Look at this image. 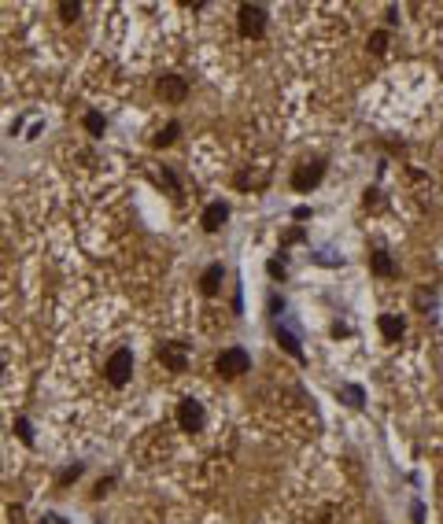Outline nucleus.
<instances>
[{"label": "nucleus", "instance_id": "f8f14e48", "mask_svg": "<svg viewBox=\"0 0 443 524\" xmlns=\"http://www.w3.org/2000/svg\"><path fill=\"white\" fill-rule=\"evenodd\" d=\"M402 329H407V325H402V318H396V314H384V318H380V332H384V340H399Z\"/></svg>", "mask_w": 443, "mask_h": 524}, {"label": "nucleus", "instance_id": "a211bd4d", "mask_svg": "<svg viewBox=\"0 0 443 524\" xmlns=\"http://www.w3.org/2000/svg\"><path fill=\"white\" fill-rule=\"evenodd\" d=\"M266 270H270V277H284V262H281V259H270V266H266Z\"/></svg>", "mask_w": 443, "mask_h": 524}, {"label": "nucleus", "instance_id": "f257e3e1", "mask_svg": "<svg viewBox=\"0 0 443 524\" xmlns=\"http://www.w3.org/2000/svg\"><path fill=\"white\" fill-rule=\"evenodd\" d=\"M248 365H251V354L244 348H225L218 354V362H214V369H218L222 377H240V373H248Z\"/></svg>", "mask_w": 443, "mask_h": 524}, {"label": "nucleus", "instance_id": "2eb2a0df", "mask_svg": "<svg viewBox=\"0 0 443 524\" xmlns=\"http://www.w3.org/2000/svg\"><path fill=\"white\" fill-rule=\"evenodd\" d=\"M177 133H181V126H177V122H170V126H166V130H163L159 137H155V144H159V148H163V144H174V141H177Z\"/></svg>", "mask_w": 443, "mask_h": 524}, {"label": "nucleus", "instance_id": "6e6552de", "mask_svg": "<svg viewBox=\"0 0 443 524\" xmlns=\"http://www.w3.org/2000/svg\"><path fill=\"white\" fill-rule=\"evenodd\" d=\"M222 277H225V266H222V262L207 266V270H203V277H200V288H203V295H218V288H222Z\"/></svg>", "mask_w": 443, "mask_h": 524}, {"label": "nucleus", "instance_id": "20e7f679", "mask_svg": "<svg viewBox=\"0 0 443 524\" xmlns=\"http://www.w3.org/2000/svg\"><path fill=\"white\" fill-rule=\"evenodd\" d=\"M130 373H133V351H115L111 354V362H107V380L115 384V388H122L126 380H130Z\"/></svg>", "mask_w": 443, "mask_h": 524}, {"label": "nucleus", "instance_id": "9d476101", "mask_svg": "<svg viewBox=\"0 0 443 524\" xmlns=\"http://www.w3.org/2000/svg\"><path fill=\"white\" fill-rule=\"evenodd\" d=\"M370 270L377 273V277H391V273H396V262H391L388 251H373L370 255Z\"/></svg>", "mask_w": 443, "mask_h": 524}, {"label": "nucleus", "instance_id": "f3484780", "mask_svg": "<svg viewBox=\"0 0 443 524\" xmlns=\"http://www.w3.org/2000/svg\"><path fill=\"white\" fill-rule=\"evenodd\" d=\"M362 207H366V211H377V207H380V192L377 189H366V200H362Z\"/></svg>", "mask_w": 443, "mask_h": 524}, {"label": "nucleus", "instance_id": "dca6fc26", "mask_svg": "<svg viewBox=\"0 0 443 524\" xmlns=\"http://www.w3.org/2000/svg\"><path fill=\"white\" fill-rule=\"evenodd\" d=\"M85 130L93 133V137H104V118L96 115V111H93V115H85Z\"/></svg>", "mask_w": 443, "mask_h": 524}, {"label": "nucleus", "instance_id": "ddd939ff", "mask_svg": "<svg viewBox=\"0 0 443 524\" xmlns=\"http://www.w3.org/2000/svg\"><path fill=\"white\" fill-rule=\"evenodd\" d=\"M340 399H348V407H362L366 402V395H362V388H354V384H343V388H337Z\"/></svg>", "mask_w": 443, "mask_h": 524}, {"label": "nucleus", "instance_id": "4468645a", "mask_svg": "<svg viewBox=\"0 0 443 524\" xmlns=\"http://www.w3.org/2000/svg\"><path fill=\"white\" fill-rule=\"evenodd\" d=\"M384 48H388V34H384V30H373L370 34V52H384Z\"/></svg>", "mask_w": 443, "mask_h": 524}, {"label": "nucleus", "instance_id": "9b49d317", "mask_svg": "<svg viewBox=\"0 0 443 524\" xmlns=\"http://www.w3.org/2000/svg\"><path fill=\"white\" fill-rule=\"evenodd\" d=\"M273 332H277V343H281V348L288 351L295 362H303V348H299V340H295V336H292L288 329H281V325H277V329H273Z\"/></svg>", "mask_w": 443, "mask_h": 524}, {"label": "nucleus", "instance_id": "423d86ee", "mask_svg": "<svg viewBox=\"0 0 443 524\" xmlns=\"http://www.w3.org/2000/svg\"><path fill=\"white\" fill-rule=\"evenodd\" d=\"M159 362L166 365V369H174V373H185V365H189V348H185V343H163Z\"/></svg>", "mask_w": 443, "mask_h": 524}, {"label": "nucleus", "instance_id": "1a4fd4ad", "mask_svg": "<svg viewBox=\"0 0 443 524\" xmlns=\"http://www.w3.org/2000/svg\"><path fill=\"white\" fill-rule=\"evenodd\" d=\"M225 218H229V203H211V207L203 211V229H207V233H218Z\"/></svg>", "mask_w": 443, "mask_h": 524}, {"label": "nucleus", "instance_id": "7ed1b4c3", "mask_svg": "<svg viewBox=\"0 0 443 524\" xmlns=\"http://www.w3.org/2000/svg\"><path fill=\"white\" fill-rule=\"evenodd\" d=\"M325 177V159H310V163H303V166H295V174H292V189L295 192H310L314 185H318Z\"/></svg>", "mask_w": 443, "mask_h": 524}, {"label": "nucleus", "instance_id": "aec40b11", "mask_svg": "<svg viewBox=\"0 0 443 524\" xmlns=\"http://www.w3.org/2000/svg\"><path fill=\"white\" fill-rule=\"evenodd\" d=\"M59 12H63V15H78L82 8H78V4H59Z\"/></svg>", "mask_w": 443, "mask_h": 524}, {"label": "nucleus", "instance_id": "0eeeda50", "mask_svg": "<svg viewBox=\"0 0 443 524\" xmlns=\"http://www.w3.org/2000/svg\"><path fill=\"white\" fill-rule=\"evenodd\" d=\"M159 96L163 100H170V104H181L185 96H189V82L185 78H177V74H166V78H159Z\"/></svg>", "mask_w": 443, "mask_h": 524}, {"label": "nucleus", "instance_id": "39448f33", "mask_svg": "<svg viewBox=\"0 0 443 524\" xmlns=\"http://www.w3.org/2000/svg\"><path fill=\"white\" fill-rule=\"evenodd\" d=\"M177 424H181L185 432H200L203 429V407L196 399H185L181 407H177Z\"/></svg>", "mask_w": 443, "mask_h": 524}, {"label": "nucleus", "instance_id": "f03ea898", "mask_svg": "<svg viewBox=\"0 0 443 524\" xmlns=\"http://www.w3.org/2000/svg\"><path fill=\"white\" fill-rule=\"evenodd\" d=\"M236 19H240V37H262L266 34V8L244 4L240 12H236Z\"/></svg>", "mask_w": 443, "mask_h": 524}, {"label": "nucleus", "instance_id": "6ab92c4d", "mask_svg": "<svg viewBox=\"0 0 443 524\" xmlns=\"http://www.w3.org/2000/svg\"><path fill=\"white\" fill-rule=\"evenodd\" d=\"M281 310H284V299H277V295H270V314H273V318H277Z\"/></svg>", "mask_w": 443, "mask_h": 524}]
</instances>
